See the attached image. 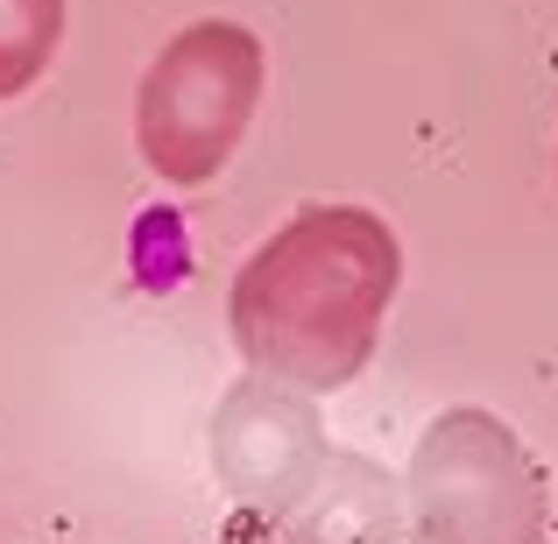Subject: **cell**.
Here are the masks:
<instances>
[{"label": "cell", "mask_w": 558, "mask_h": 544, "mask_svg": "<svg viewBox=\"0 0 558 544\" xmlns=\"http://www.w3.org/2000/svg\"><path fill=\"white\" fill-rule=\"evenodd\" d=\"M396 283L403 247L389 219L368 205H304L233 276V347L276 382L340 389L368 367Z\"/></svg>", "instance_id": "6da1fadb"}, {"label": "cell", "mask_w": 558, "mask_h": 544, "mask_svg": "<svg viewBox=\"0 0 558 544\" xmlns=\"http://www.w3.org/2000/svg\"><path fill=\"white\" fill-rule=\"evenodd\" d=\"M262 36L241 22H191L156 50L135 93V149L163 184H213L262 107Z\"/></svg>", "instance_id": "7a4b0ae2"}, {"label": "cell", "mask_w": 558, "mask_h": 544, "mask_svg": "<svg viewBox=\"0 0 558 544\" xmlns=\"http://www.w3.org/2000/svg\"><path fill=\"white\" fill-rule=\"evenodd\" d=\"M410 523L417 544H537L545 488L531 452L488 410H446L410 460Z\"/></svg>", "instance_id": "3957f363"}, {"label": "cell", "mask_w": 558, "mask_h": 544, "mask_svg": "<svg viewBox=\"0 0 558 544\" xmlns=\"http://www.w3.org/2000/svg\"><path fill=\"white\" fill-rule=\"evenodd\" d=\"M219 460H227V481L241 495H262V503H290L298 488H312L326 452H318V424L304 418L290 396H262L241 389L227 410V438H219Z\"/></svg>", "instance_id": "277c9868"}, {"label": "cell", "mask_w": 558, "mask_h": 544, "mask_svg": "<svg viewBox=\"0 0 558 544\" xmlns=\"http://www.w3.org/2000/svg\"><path fill=\"white\" fill-rule=\"evenodd\" d=\"M64 43V0H0V99H22Z\"/></svg>", "instance_id": "5b68a950"}]
</instances>
